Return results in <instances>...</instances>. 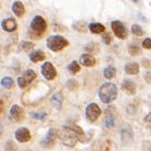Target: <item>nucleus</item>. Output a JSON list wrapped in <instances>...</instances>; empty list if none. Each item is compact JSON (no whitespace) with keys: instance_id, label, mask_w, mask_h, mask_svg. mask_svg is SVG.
Wrapping results in <instances>:
<instances>
[{"instance_id":"f257e3e1","label":"nucleus","mask_w":151,"mask_h":151,"mask_svg":"<svg viewBox=\"0 0 151 151\" xmlns=\"http://www.w3.org/2000/svg\"><path fill=\"white\" fill-rule=\"evenodd\" d=\"M62 143L67 147H73L78 141H86V134L83 130L77 124H67L62 131L58 133Z\"/></svg>"},{"instance_id":"f03ea898","label":"nucleus","mask_w":151,"mask_h":151,"mask_svg":"<svg viewBox=\"0 0 151 151\" xmlns=\"http://www.w3.org/2000/svg\"><path fill=\"white\" fill-rule=\"evenodd\" d=\"M98 94H99V98L101 100V102H104V104H111L118 97L117 86L112 83V82H106V83H104L100 87Z\"/></svg>"},{"instance_id":"7ed1b4c3","label":"nucleus","mask_w":151,"mask_h":151,"mask_svg":"<svg viewBox=\"0 0 151 151\" xmlns=\"http://www.w3.org/2000/svg\"><path fill=\"white\" fill-rule=\"evenodd\" d=\"M30 30L35 36L41 37L47 30V22L45 18H42L41 16H36L30 24Z\"/></svg>"},{"instance_id":"20e7f679","label":"nucleus","mask_w":151,"mask_h":151,"mask_svg":"<svg viewBox=\"0 0 151 151\" xmlns=\"http://www.w3.org/2000/svg\"><path fill=\"white\" fill-rule=\"evenodd\" d=\"M69 45L68 40L62 36H51L48 38L47 40V47L51 51H60L63 48H66Z\"/></svg>"},{"instance_id":"39448f33","label":"nucleus","mask_w":151,"mask_h":151,"mask_svg":"<svg viewBox=\"0 0 151 151\" xmlns=\"http://www.w3.org/2000/svg\"><path fill=\"white\" fill-rule=\"evenodd\" d=\"M36 77H37V73L31 69H28V70L24 71V75L18 78V80H17L18 81V86L21 89H24L26 87H28V85H30L32 82V80L36 79Z\"/></svg>"},{"instance_id":"423d86ee","label":"nucleus","mask_w":151,"mask_h":151,"mask_svg":"<svg viewBox=\"0 0 151 151\" xmlns=\"http://www.w3.org/2000/svg\"><path fill=\"white\" fill-rule=\"evenodd\" d=\"M101 114V109L99 108V106L97 104H90L87 106V109H86V117L89 120L90 122H94L97 121L98 118Z\"/></svg>"},{"instance_id":"0eeeda50","label":"nucleus","mask_w":151,"mask_h":151,"mask_svg":"<svg viewBox=\"0 0 151 151\" xmlns=\"http://www.w3.org/2000/svg\"><path fill=\"white\" fill-rule=\"evenodd\" d=\"M111 28L114 33V36L119 39H127L128 37V30L126 28V26L119 21V20H114L111 22Z\"/></svg>"},{"instance_id":"6e6552de","label":"nucleus","mask_w":151,"mask_h":151,"mask_svg":"<svg viewBox=\"0 0 151 151\" xmlns=\"http://www.w3.org/2000/svg\"><path fill=\"white\" fill-rule=\"evenodd\" d=\"M57 137H58V131H57L56 129H50V130L48 131L47 136L41 140L40 145H41L43 148H51V147H53L55 143H56Z\"/></svg>"},{"instance_id":"1a4fd4ad","label":"nucleus","mask_w":151,"mask_h":151,"mask_svg":"<svg viewBox=\"0 0 151 151\" xmlns=\"http://www.w3.org/2000/svg\"><path fill=\"white\" fill-rule=\"evenodd\" d=\"M41 73L47 80H53L57 77V70L51 62H45L41 67Z\"/></svg>"},{"instance_id":"9d476101","label":"nucleus","mask_w":151,"mask_h":151,"mask_svg":"<svg viewBox=\"0 0 151 151\" xmlns=\"http://www.w3.org/2000/svg\"><path fill=\"white\" fill-rule=\"evenodd\" d=\"M14 138L18 142L21 143H26V142L30 141L31 139V134L27 128H19L14 132Z\"/></svg>"},{"instance_id":"9b49d317","label":"nucleus","mask_w":151,"mask_h":151,"mask_svg":"<svg viewBox=\"0 0 151 151\" xmlns=\"http://www.w3.org/2000/svg\"><path fill=\"white\" fill-rule=\"evenodd\" d=\"M24 117V111L18 104H14L10 109V119L14 122H20Z\"/></svg>"},{"instance_id":"f8f14e48","label":"nucleus","mask_w":151,"mask_h":151,"mask_svg":"<svg viewBox=\"0 0 151 151\" xmlns=\"http://www.w3.org/2000/svg\"><path fill=\"white\" fill-rule=\"evenodd\" d=\"M1 27L7 32H14L17 29V21L14 18H7L5 20H2Z\"/></svg>"},{"instance_id":"ddd939ff","label":"nucleus","mask_w":151,"mask_h":151,"mask_svg":"<svg viewBox=\"0 0 151 151\" xmlns=\"http://www.w3.org/2000/svg\"><path fill=\"white\" fill-rule=\"evenodd\" d=\"M121 88H122V90L126 93L130 94V96H133V94H136V92H137V86H136V83L131 80H128V79L122 82Z\"/></svg>"},{"instance_id":"4468645a","label":"nucleus","mask_w":151,"mask_h":151,"mask_svg":"<svg viewBox=\"0 0 151 151\" xmlns=\"http://www.w3.org/2000/svg\"><path fill=\"white\" fill-rule=\"evenodd\" d=\"M80 65L83 67H93L96 65V59L92 55L85 53L80 57Z\"/></svg>"},{"instance_id":"2eb2a0df","label":"nucleus","mask_w":151,"mask_h":151,"mask_svg":"<svg viewBox=\"0 0 151 151\" xmlns=\"http://www.w3.org/2000/svg\"><path fill=\"white\" fill-rule=\"evenodd\" d=\"M104 127L109 128V129L114 127V123H116V117H114L113 112H111V110H109V109L106 110V118H104Z\"/></svg>"},{"instance_id":"dca6fc26","label":"nucleus","mask_w":151,"mask_h":151,"mask_svg":"<svg viewBox=\"0 0 151 151\" xmlns=\"http://www.w3.org/2000/svg\"><path fill=\"white\" fill-rule=\"evenodd\" d=\"M132 138H133V134H132V130L129 127L123 128L121 130V140L124 145H127L129 142L132 141Z\"/></svg>"},{"instance_id":"f3484780","label":"nucleus","mask_w":151,"mask_h":151,"mask_svg":"<svg viewBox=\"0 0 151 151\" xmlns=\"http://www.w3.org/2000/svg\"><path fill=\"white\" fill-rule=\"evenodd\" d=\"M12 11H14V14L17 16V17H22L24 14V4L21 2V1H14V5H12Z\"/></svg>"},{"instance_id":"a211bd4d","label":"nucleus","mask_w":151,"mask_h":151,"mask_svg":"<svg viewBox=\"0 0 151 151\" xmlns=\"http://www.w3.org/2000/svg\"><path fill=\"white\" fill-rule=\"evenodd\" d=\"M51 104L55 107L56 109H61L62 106V101H63V97H62L61 92H56L51 97Z\"/></svg>"},{"instance_id":"6ab92c4d","label":"nucleus","mask_w":151,"mask_h":151,"mask_svg":"<svg viewBox=\"0 0 151 151\" xmlns=\"http://www.w3.org/2000/svg\"><path fill=\"white\" fill-rule=\"evenodd\" d=\"M29 58L32 62H40L46 59V55L42 50H37V51H33L32 53H30Z\"/></svg>"},{"instance_id":"aec40b11","label":"nucleus","mask_w":151,"mask_h":151,"mask_svg":"<svg viewBox=\"0 0 151 151\" xmlns=\"http://www.w3.org/2000/svg\"><path fill=\"white\" fill-rule=\"evenodd\" d=\"M124 71L127 75H137L139 72V65L137 62H130V63H127L126 67H124Z\"/></svg>"},{"instance_id":"412c9836","label":"nucleus","mask_w":151,"mask_h":151,"mask_svg":"<svg viewBox=\"0 0 151 151\" xmlns=\"http://www.w3.org/2000/svg\"><path fill=\"white\" fill-rule=\"evenodd\" d=\"M88 28L92 33H102L106 31V27L99 22H92L88 26Z\"/></svg>"},{"instance_id":"4be33fe9","label":"nucleus","mask_w":151,"mask_h":151,"mask_svg":"<svg viewBox=\"0 0 151 151\" xmlns=\"http://www.w3.org/2000/svg\"><path fill=\"white\" fill-rule=\"evenodd\" d=\"M104 78L108 79V80L112 79L113 77L116 76V68L112 66H108L104 70Z\"/></svg>"},{"instance_id":"5701e85b","label":"nucleus","mask_w":151,"mask_h":151,"mask_svg":"<svg viewBox=\"0 0 151 151\" xmlns=\"http://www.w3.org/2000/svg\"><path fill=\"white\" fill-rule=\"evenodd\" d=\"M86 51L88 52V53H92V55H97L98 52H99V46L97 45V43H93V42H91V43H88L87 46H86Z\"/></svg>"},{"instance_id":"b1692460","label":"nucleus","mask_w":151,"mask_h":151,"mask_svg":"<svg viewBox=\"0 0 151 151\" xmlns=\"http://www.w3.org/2000/svg\"><path fill=\"white\" fill-rule=\"evenodd\" d=\"M128 51H129V53H130L131 56H138V55H140V53H141L140 47H139L138 45H134V43L129 45V47H128Z\"/></svg>"},{"instance_id":"393cba45","label":"nucleus","mask_w":151,"mask_h":151,"mask_svg":"<svg viewBox=\"0 0 151 151\" xmlns=\"http://www.w3.org/2000/svg\"><path fill=\"white\" fill-rule=\"evenodd\" d=\"M72 27H73L75 30H78L80 32H85L86 30H87V24H86L85 21H77V22L72 24Z\"/></svg>"},{"instance_id":"a878e982","label":"nucleus","mask_w":151,"mask_h":151,"mask_svg":"<svg viewBox=\"0 0 151 151\" xmlns=\"http://www.w3.org/2000/svg\"><path fill=\"white\" fill-rule=\"evenodd\" d=\"M1 86L2 87H5V88H8V89H10V88H12L14 87V80H12V78H10V77H5L2 80H1Z\"/></svg>"},{"instance_id":"bb28decb","label":"nucleus","mask_w":151,"mask_h":151,"mask_svg":"<svg viewBox=\"0 0 151 151\" xmlns=\"http://www.w3.org/2000/svg\"><path fill=\"white\" fill-rule=\"evenodd\" d=\"M68 70L70 71L71 73H73V75H75V73H78V72L80 71V65L77 61H72L70 65L68 66Z\"/></svg>"},{"instance_id":"cd10ccee","label":"nucleus","mask_w":151,"mask_h":151,"mask_svg":"<svg viewBox=\"0 0 151 151\" xmlns=\"http://www.w3.org/2000/svg\"><path fill=\"white\" fill-rule=\"evenodd\" d=\"M131 31L134 36H138V37H141L142 35H143V30H142V28L139 24H132Z\"/></svg>"},{"instance_id":"c85d7f7f","label":"nucleus","mask_w":151,"mask_h":151,"mask_svg":"<svg viewBox=\"0 0 151 151\" xmlns=\"http://www.w3.org/2000/svg\"><path fill=\"white\" fill-rule=\"evenodd\" d=\"M33 45L32 42H29V41H22L21 45H20V48H21V50H24V51H29V50H31L33 48Z\"/></svg>"},{"instance_id":"c756f323","label":"nucleus","mask_w":151,"mask_h":151,"mask_svg":"<svg viewBox=\"0 0 151 151\" xmlns=\"http://www.w3.org/2000/svg\"><path fill=\"white\" fill-rule=\"evenodd\" d=\"M30 116L35 119H38V120H43L47 117V114L43 112H30Z\"/></svg>"},{"instance_id":"7c9ffc66","label":"nucleus","mask_w":151,"mask_h":151,"mask_svg":"<svg viewBox=\"0 0 151 151\" xmlns=\"http://www.w3.org/2000/svg\"><path fill=\"white\" fill-rule=\"evenodd\" d=\"M17 149V146H16V143L14 141H7L6 143V147H5V150L6 151H16Z\"/></svg>"},{"instance_id":"2f4dec72","label":"nucleus","mask_w":151,"mask_h":151,"mask_svg":"<svg viewBox=\"0 0 151 151\" xmlns=\"http://www.w3.org/2000/svg\"><path fill=\"white\" fill-rule=\"evenodd\" d=\"M102 40H104V42L106 45H110L111 43V40H112V36L110 35V33H104L102 35Z\"/></svg>"},{"instance_id":"473e14b6","label":"nucleus","mask_w":151,"mask_h":151,"mask_svg":"<svg viewBox=\"0 0 151 151\" xmlns=\"http://www.w3.org/2000/svg\"><path fill=\"white\" fill-rule=\"evenodd\" d=\"M142 47L145 49H151V39L150 38H147L142 41Z\"/></svg>"},{"instance_id":"72a5a7b5","label":"nucleus","mask_w":151,"mask_h":151,"mask_svg":"<svg viewBox=\"0 0 151 151\" xmlns=\"http://www.w3.org/2000/svg\"><path fill=\"white\" fill-rule=\"evenodd\" d=\"M142 66L145 67V68H151V61L149 60V59H143L142 60Z\"/></svg>"},{"instance_id":"f704fd0d","label":"nucleus","mask_w":151,"mask_h":151,"mask_svg":"<svg viewBox=\"0 0 151 151\" xmlns=\"http://www.w3.org/2000/svg\"><path fill=\"white\" fill-rule=\"evenodd\" d=\"M145 79H146V81L148 82V83H151V72L150 71H148L146 75H145Z\"/></svg>"},{"instance_id":"c9c22d12","label":"nucleus","mask_w":151,"mask_h":151,"mask_svg":"<svg viewBox=\"0 0 151 151\" xmlns=\"http://www.w3.org/2000/svg\"><path fill=\"white\" fill-rule=\"evenodd\" d=\"M145 122L147 123H151V112H149L147 114L146 117H145Z\"/></svg>"},{"instance_id":"e433bc0d","label":"nucleus","mask_w":151,"mask_h":151,"mask_svg":"<svg viewBox=\"0 0 151 151\" xmlns=\"http://www.w3.org/2000/svg\"><path fill=\"white\" fill-rule=\"evenodd\" d=\"M2 132H4V128H2V126L0 124V137L2 136Z\"/></svg>"},{"instance_id":"4c0bfd02","label":"nucleus","mask_w":151,"mask_h":151,"mask_svg":"<svg viewBox=\"0 0 151 151\" xmlns=\"http://www.w3.org/2000/svg\"><path fill=\"white\" fill-rule=\"evenodd\" d=\"M132 2H134V4H138L139 2V0H131Z\"/></svg>"}]
</instances>
